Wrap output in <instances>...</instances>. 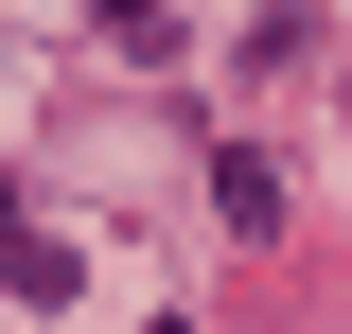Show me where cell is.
<instances>
[{"mask_svg": "<svg viewBox=\"0 0 352 334\" xmlns=\"http://www.w3.org/2000/svg\"><path fill=\"white\" fill-rule=\"evenodd\" d=\"M212 211H229V247H264V229H282V176H264L247 141H212Z\"/></svg>", "mask_w": 352, "mask_h": 334, "instance_id": "obj_1", "label": "cell"}, {"mask_svg": "<svg viewBox=\"0 0 352 334\" xmlns=\"http://www.w3.org/2000/svg\"><path fill=\"white\" fill-rule=\"evenodd\" d=\"M0 282H18V299H71V282H88V264H71V247H53V229H0Z\"/></svg>", "mask_w": 352, "mask_h": 334, "instance_id": "obj_2", "label": "cell"}, {"mask_svg": "<svg viewBox=\"0 0 352 334\" xmlns=\"http://www.w3.org/2000/svg\"><path fill=\"white\" fill-rule=\"evenodd\" d=\"M106 36H124V53H176V0H106Z\"/></svg>", "mask_w": 352, "mask_h": 334, "instance_id": "obj_3", "label": "cell"}, {"mask_svg": "<svg viewBox=\"0 0 352 334\" xmlns=\"http://www.w3.org/2000/svg\"><path fill=\"white\" fill-rule=\"evenodd\" d=\"M0 229H18V176H0Z\"/></svg>", "mask_w": 352, "mask_h": 334, "instance_id": "obj_4", "label": "cell"}]
</instances>
